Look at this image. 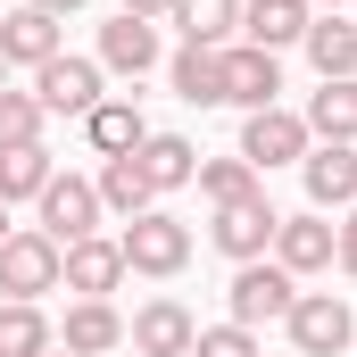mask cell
Masks as SVG:
<instances>
[{
  "instance_id": "cell-9",
  "label": "cell",
  "mask_w": 357,
  "mask_h": 357,
  "mask_svg": "<svg viewBox=\"0 0 357 357\" xmlns=\"http://www.w3.org/2000/svg\"><path fill=\"white\" fill-rule=\"evenodd\" d=\"M316 142H307V125H299V108H250L241 116V158L258 167V175H274V167H299Z\"/></svg>"
},
{
  "instance_id": "cell-5",
  "label": "cell",
  "mask_w": 357,
  "mask_h": 357,
  "mask_svg": "<svg viewBox=\"0 0 357 357\" xmlns=\"http://www.w3.org/2000/svg\"><path fill=\"white\" fill-rule=\"evenodd\" d=\"M33 216H42L33 233H50L59 250H75V241H91V233H100V216H108V208H100L91 175H50V191L33 199Z\"/></svg>"
},
{
  "instance_id": "cell-27",
  "label": "cell",
  "mask_w": 357,
  "mask_h": 357,
  "mask_svg": "<svg viewBox=\"0 0 357 357\" xmlns=\"http://www.w3.org/2000/svg\"><path fill=\"white\" fill-rule=\"evenodd\" d=\"M199 199H208V208H225V199H250V191H266V175H258V167H250V158H241V150H233V158H199Z\"/></svg>"
},
{
  "instance_id": "cell-28",
  "label": "cell",
  "mask_w": 357,
  "mask_h": 357,
  "mask_svg": "<svg viewBox=\"0 0 357 357\" xmlns=\"http://www.w3.org/2000/svg\"><path fill=\"white\" fill-rule=\"evenodd\" d=\"M42 125H50V116H42V100H33V91H8V84H0V150L42 142Z\"/></svg>"
},
{
  "instance_id": "cell-1",
  "label": "cell",
  "mask_w": 357,
  "mask_h": 357,
  "mask_svg": "<svg viewBox=\"0 0 357 357\" xmlns=\"http://www.w3.org/2000/svg\"><path fill=\"white\" fill-rule=\"evenodd\" d=\"M116 250H125V274H150V282H175L191 266V225H183L175 208H142L125 233H116Z\"/></svg>"
},
{
  "instance_id": "cell-18",
  "label": "cell",
  "mask_w": 357,
  "mask_h": 357,
  "mask_svg": "<svg viewBox=\"0 0 357 357\" xmlns=\"http://www.w3.org/2000/svg\"><path fill=\"white\" fill-rule=\"evenodd\" d=\"M59 349H75V357L125 349V316H116V299H75V307H67V324H59Z\"/></svg>"
},
{
  "instance_id": "cell-35",
  "label": "cell",
  "mask_w": 357,
  "mask_h": 357,
  "mask_svg": "<svg viewBox=\"0 0 357 357\" xmlns=\"http://www.w3.org/2000/svg\"><path fill=\"white\" fill-rule=\"evenodd\" d=\"M42 357H75V349H42Z\"/></svg>"
},
{
  "instance_id": "cell-36",
  "label": "cell",
  "mask_w": 357,
  "mask_h": 357,
  "mask_svg": "<svg viewBox=\"0 0 357 357\" xmlns=\"http://www.w3.org/2000/svg\"><path fill=\"white\" fill-rule=\"evenodd\" d=\"M0 84H8V59H0Z\"/></svg>"
},
{
  "instance_id": "cell-10",
  "label": "cell",
  "mask_w": 357,
  "mask_h": 357,
  "mask_svg": "<svg viewBox=\"0 0 357 357\" xmlns=\"http://www.w3.org/2000/svg\"><path fill=\"white\" fill-rule=\"evenodd\" d=\"M125 341H133V357H191V341H199V316L183 307V299H142L133 316H125Z\"/></svg>"
},
{
  "instance_id": "cell-17",
  "label": "cell",
  "mask_w": 357,
  "mask_h": 357,
  "mask_svg": "<svg viewBox=\"0 0 357 357\" xmlns=\"http://www.w3.org/2000/svg\"><path fill=\"white\" fill-rule=\"evenodd\" d=\"M84 142H91V158H133V150L150 142V116H142V100H116V91H108V100L84 116Z\"/></svg>"
},
{
  "instance_id": "cell-2",
  "label": "cell",
  "mask_w": 357,
  "mask_h": 357,
  "mask_svg": "<svg viewBox=\"0 0 357 357\" xmlns=\"http://www.w3.org/2000/svg\"><path fill=\"white\" fill-rule=\"evenodd\" d=\"M282 333H291L299 357H341L357 341V307L341 299V291H299L291 316H282Z\"/></svg>"
},
{
  "instance_id": "cell-32",
  "label": "cell",
  "mask_w": 357,
  "mask_h": 357,
  "mask_svg": "<svg viewBox=\"0 0 357 357\" xmlns=\"http://www.w3.org/2000/svg\"><path fill=\"white\" fill-rule=\"evenodd\" d=\"M25 8H42V17H59V25H67V17H75L84 0H25Z\"/></svg>"
},
{
  "instance_id": "cell-21",
  "label": "cell",
  "mask_w": 357,
  "mask_h": 357,
  "mask_svg": "<svg viewBox=\"0 0 357 357\" xmlns=\"http://www.w3.org/2000/svg\"><path fill=\"white\" fill-rule=\"evenodd\" d=\"M133 167L150 175L158 199H167V191H191V175H199V142H183V133H150V142L133 150Z\"/></svg>"
},
{
  "instance_id": "cell-8",
  "label": "cell",
  "mask_w": 357,
  "mask_h": 357,
  "mask_svg": "<svg viewBox=\"0 0 357 357\" xmlns=\"http://www.w3.org/2000/svg\"><path fill=\"white\" fill-rule=\"evenodd\" d=\"M291 299H299V282H291V274L274 266V258H258V266H233V291H225V316L258 333V324H282V316H291Z\"/></svg>"
},
{
  "instance_id": "cell-15",
  "label": "cell",
  "mask_w": 357,
  "mask_h": 357,
  "mask_svg": "<svg viewBox=\"0 0 357 357\" xmlns=\"http://www.w3.org/2000/svg\"><path fill=\"white\" fill-rule=\"evenodd\" d=\"M59 50H67V25H59V17H42V8H0V59H8V67L33 75V67H50Z\"/></svg>"
},
{
  "instance_id": "cell-23",
  "label": "cell",
  "mask_w": 357,
  "mask_h": 357,
  "mask_svg": "<svg viewBox=\"0 0 357 357\" xmlns=\"http://www.w3.org/2000/svg\"><path fill=\"white\" fill-rule=\"evenodd\" d=\"M167 84H175L183 108H225V67H216V50H191V42H183L175 59H167Z\"/></svg>"
},
{
  "instance_id": "cell-19",
  "label": "cell",
  "mask_w": 357,
  "mask_h": 357,
  "mask_svg": "<svg viewBox=\"0 0 357 357\" xmlns=\"http://www.w3.org/2000/svg\"><path fill=\"white\" fill-rule=\"evenodd\" d=\"M167 25L191 50H225V42H241V0H175Z\"/></svg>"
},
{
  "instance_id": "cell-3",
  "label": "cell",
  "mask_w": 357,
  "mask_h": 357,
  "mask_svg": "<svg viewBox=\"0 0 357 357\" xmlns=\"http://www.w3.org/2000/svg\"><path fill=\"white\" fill-rule=\"evenodd\" d=\"M274 225H282V208H274L266 191H250V199H225V208L208 216V241H216V258L258 266V258L274 250Z\"/></svg>"
},
{
  "instance_id": "cell-31",
  "label": "cell",
  "mask_w": 357,
  "mask_h": 357,
  "mask_svg": "<svg viewBox=\"0 0 357 357\" xmlns=\"http://www.w3.org/2000/svg\"><path fill=\"white\" fill-rule=\"evenodd\" d=\"M116 8H125V17H150V25H167V8H175V0H116Z\"/></svg>"
},
{
  "instance_id": "cell-33",
  "label": "cell",
  "mask_w": 357,
  "mask_h": 357,
  "mask_svg": "<svg viewBox=\"0 0 357 357\" xmlns=\"http://www.w3.org/2000/svg\"><path fill=\"white\" fill-rule=\"evenodd\" d=\"M8 233H17V225H8V199H0V241H8Z\"/></svg>"
},
{
  "instance_id": "cell-12",
  "label": "cell",
  "mask_w": 357,
  "mask_h": 357,
  "mask_svg": "<svg viewBox=\"0 0 357 357\" xmlns=\"http://www.w3.org/2000/svg\"><path fill=\"white\" fill-rule=\"evenodd\" d=\"M266 258H274L282 274H291V282L324 274V266H333V216H316V208L282 216V225H274V250H266Z\"/></svg>"
},
{
  "instance_id": "cell-16",
  "label": "cell",
  "mask_w": 357,
  "mask_h": 357,
  "mask_svg": "<svg viewBox=\"0 0 357 357\" xmlns=\"http://www.w3.org/2000/svg\"><path fill=\"white\" fill-rule=\"evenodd\" d=\"M299 50H307L316 84H341V75H357V25L341 17V8H316V17H307V33H299Z\"/></svg>"
},
{
  "instance_id": "cell-34",
  "label": "cell",
  "mask_w": 357,
  "mask_h": 357,
  "mask_svg": "<svg viewBox=\"0 0 357 357\" xmlns=\"http://www.w3.org/2000/svg\"><path fill=\"white\" fill-rule=\"evenodd\" d=\"M307 8H341V0H307Z\"/></svg>"
},
{
  "instance_id": "cell-26",
  "label": "cell",
  "mask_w": 357,
  "mask_h": 357,
  "mask_svg": "<svg viewBox=\"0 0 357 357\" xmlns=\"http://www.w3.org/2000/svg\"><path fill=\"white\" fill-rule=\"evenodd\" d=\"M59 175V158H50V142H25V150H0V199L17 208V199H42Z\"/></svg>"
},
{
  "instance_id": "cell-30",
  "label": "cell",
  "mask_w": 357,
  "mask_h": 357,
  "mask_svg": "<svg viewBox=\"0 0 357 357\" xmlns=\"http://www.w3.org/2000/svg\"><path fill=\"white\" fill-rule=\"evenodd\" d=\"M333 266L357 282V208H341V225H333Z\"/></svg>"
},
{
  "instance_id": "cell-11",
  "label": "cell",
  "mask_w": 357,
  "mask_h": 357,
  "mask_svg": "<svg viewBox=\"0 0 357 357\" xmlns=\"http://www.w3.org/2000/svg\"><path fill=\"white\" fill-rule=\"evenodd\" d=\"M299 183H307V208L333 216V208H357V142H316L299 158Z\"/></svg>"
},
{
  "instance_id": "cell-24",
  "label": "cell",
  "mask_w": 357,
  "mask_h": 357,
  "mask_svg": "<svg viewBox=\"0 0 357 357\" xmlns=\"http://www.w3.org/2000/svg\"><path fill=\"white\" fill-rule=\"evenodd\" d=\"M91 191H100V208L108 216H142V208H158V191H150V175L133 167V158H100V175H91Z\"/></svg>"
},
{
  "instance_id": "cell-7",
  "label": "cell",
  "mask_w": 357,
  "mask_h": 357,
  "mask_svg": "<svg viewBox=\"0 0 357 357\" xmlns=\"http://www.w3.org/2000/svg\"><path fill=\"white\" fill-rule=\"evenodd\" d=\"M216 67H225V108H282V59L258 50V42H225L216 50Z\"/></svg>"
},
{
  "instance_id": "cell-22",
  "label": "cell",
  "mask_w": 357,
  "mask_h": 357,
  "mask_svg": "<svg viewBox=\"0 0 357 357\" xmlns=\"http://www.w3.org/2000/svg\"><path fill=\"white\" fill-rule=\"evenodd\" d=\"M299 125H307V142H357V75L316 84L307 108H299Z\"/></svg>"
},
{
  "instance_id": "cell-14",
  "label": "cell",
  "mask_w": 357,
  "mask_h": 357,
  "mask_svg": "<svg viewBox=\"0 0 357 357\" xmlns=\"http://www.w3.org/2000/svg\"><path fill=\"white\" fill-rule=\"evenodd\" d=\"M125 282V250H116V233H91L75 250H59V291H75V299H108Z\"/></svg>"
},
{
  "instance_id": "cell-20",
  "label": "cell",
  "mask_w": 357,
  "mask_h": 357,
  "mask_svg": "<svg viewBox=\"0 0 357 357\" xmlns=\"http://www.w3.org/2000/svg\"><path fill=\"white\" fill-rule=\"evenodd\" d=\"M307 17H316L307 0H241V42H258V50L282 59V50L307 33Z\"/></svg>"
},
{
  "instance_id": "cell-6",
  "label": "cell",
  "mask_w": 357,
  "mask_h": 357,
  "mask_svg": "<svg viewBox=\"0 0 357 357\" xmlns=\"http://www.w3.org/2000/svg\"><path fill=\"white\" fill-rule=\"evenodd\" d=\"M42 291H59V241L33 233V225H17L0 241V299H33L42 307Z\"/></svg>"
},
{
  "instance_id": "cell-25",
  "label": "cell",
  "mask_w": 357,
  "mask_h": 357,
  "mask_svg": "<svg viewBox=\"0 0 357 357\" xmlns=\"http://www.w3.org/2000/svg\"><path fill=\"white\" fill-rule=\"evenodd\" d=\"M42 349H59V324L33 299H0V357H42Z\"/></svg>"
},
{
  "instance_id": "cell-4",
  "label": "cell",
  "mask_w": 357,
  "mask_h": 357,
  "mask_svg": "<svg viewBox=\"0 0 357 357\" xmlns=\"http://www.w3.org/2000/svg\"><path fill=\"white\" fill-rule=\"evenodd\" d=\"M33 100H42V116H75V125H84L91 108L108 100V75H100V59L59 50L50 67H33Z\"/></svg>"
},
{
  "instance_id": "cell-29",
  "label": "cell",
  "mask_w": 357,
  "mask_h": 357,
  "mask_svg": "<svg viewBox=\"0 0 357 357\" xmlns=\"http://www.w3.org/2000/svg\"><path fill=\"white\" fill-rule=\"evenodd\" d=\"M191 357H266V349H258V333H250V324H233V316H225V324H199Z\"/></svg>"
},
{
  "instance_id": "cell-13",
  "label": "cell",
  "mask_w": 357,
  "mask_h": 357,
  "mask_svg": "<svg viewBox=\"0 0 357 357\" xmlns=\"http://www.w3.org/2000/svg\"><path fill=\"white\" fill-rule=\"evenodd\" d=\"M91 59H100V75H133V84H142L167 50H158V25H150V17H125V8H116V17L100 25V50H91Z\"/></svg>"
}]
</instances>
